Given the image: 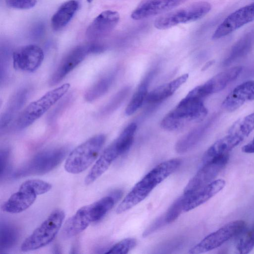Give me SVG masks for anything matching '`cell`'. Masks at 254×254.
Masks as SVG:
<instances>
[{
    "mask_svg": "<svg viewBox=\"0 0 254 254\" xmlns=\"http://www.w3.org/2000/svg\"><path fill=\"white\" fill-rule=\"evenodd\" d=\"M38 195L25 181L1 206L2 210L10 213H20L28 209L35 201Z\"/></svg>",
    "mask_w": 254,
    "mask_h": 254,
    "instance_id": "cell-15",
    "label": "cell"
},
{
    "mask_svg": "<svg viewBox=\"0 0 254 254\" xmlns=\"http://www.w3.org/2000/svg\"><path fill=\"white\" fill-rule=\"evenodd\" d=\"M115 77V72H111L99 78L86 91L84 99L92 102L104 95L110 89Z\"/></svg>",
    "mask_w": 254,
    "mask_h": 254,
    "instance_id": "cell-27",
    "label": "cell"
},
{
    "mask_svg": "<svg viewBox=\"0 0 254 254\" xmlns=\"http://www.w3.org/2000/svg\"><path fill=\"white\" fill-rule=\"evenodd\" d=\"M105 140L104 134H97L77 146L66 159L65 171L73 174L85 171L96 159Z\"/></svg>",
    "mask_w": 254,
    "mask_h": 254,
    "instance_id": "cell-3",
    "label": "cell"
},
{
    "mask_svg": "<svg viewBox=\"0 0 254 254\" xmlns=\"http://www.w3.org/2000/svg\"><path fill=\"white\" fill-rule=\"evenodd\" d=\"M90 54V45L78 46L72 49L60 63L51 77L50 84H58Z\"/></svg>",
    "mask_w": 254,
    "mask_h": 254,
    "instance_id": "cell-12",
    "label": "cell"
},
{
    "mask_svg": "<svg viewBox=\"0 0 254 254\" xmlns=\"http://www.w3.org/2000/svg\"><path fill=\"white\" fill-rule=\"evenodd\" d=\"M70 84L64 83L50 90L36 101L30 103L18 117L15 127L18 130L27 128L41 117L68 91Z\"/></svg>",
    "mask_w": 254,
    "mask_h": 254,
    "instance_id": "cell-5",
    "label": "cell"
},
{
    "mask_svg": "<svg viewBox=\"0 0 254 254\" xmlns=\"http://www.w3.org/2000/svg\"><path fill=\"white\" fill-rule=\"evenodd\" d=\"M44 59L43 50L35 45L22 47L15 51L12 55L14 68L28 72H33L38 69Z\"/></svg>",
    "mask_w": 254,
    "mask_h": 254,
    "instance_id": "cell-10",
    "label": "cell"
},
{
    "mask_svg": "<svg viewBox=\"0 0 254 254\" xmlns=\"http://www.w3.org/2000/svg\"><path fill=\"white\" fill-rule=\"evenodd\" d=\"M136 244L133 238H126L122 240L111 248L106 254H127Z\"/></svg>",
    "mask_w": 254,
    "mask_h": 254,
    "instance_id": "cell-34",
    "label": "cell"
},
{
    "mask_svg": "<svg viewBox=\"0 0 254 254\" xmlns=\"http://www.w3.org/2000/svg\"><path fill=\"white\" fill-rule=\"evenodd\" d=\"M242 70V67L237 66L222 71L201 85L206 96L223 90L230 82L235 80Z\"/></svg>",
    "mask_w": 254,
    "mask_h": 254,
    "instance_id": "cell-19",
    "label": "cell"
},
{
    "mask_svg": "<svg viewBox=\"0 0 254 254\" xmlns=\"http://www.w3.org/2000/svg\"><path fill=\"white\" fill-rule=\"evenodd\" d=\"M254 43V31L247 34L233 46L223 63L224 66L231 64L248 54Z\"/></svg>",
    "mask_w": 254,
    "mask_h": 254,
    "instance_id": "cell-26",
    "label": "cell"
},
{
    "mask_svg": "<svg viewBox=\"0 0 254 254\" xmlns=\"http://www.w3.org/2000/svg\"><path fill=\"white\" fill-rule=\"evenodd\" d=\"M93 222L89 205L80 208L64 223L62 234L64 238L69 239L80 234Z\"/></svg>",
    "mask_w": 254,
    "mask_h": 254,
    "instance_id": "cell-18",
    "label": "cell"
},
{
    "mask_svg": "<svg viewBox=\"0 0 254 254\" xmlns=\"http://www.w3.org/2000/svg\"><path fill=\"white\" fill-rule=\"evenodd\" d=\"M120 19V14L116 11L106 10L102 12L88 27L86 36L91 40H96L105 36L117 26Z\"/></svg>",
    "mask_w": 254,
    "mask_h": 254,
    "instance_id": "cell-14",
    "label": "cell"
},
{
    "mask_svg": "<svg viewBox=\"0 0 254 254\" xmlns=\"http://www.w3.org/2000/svg\"><path fill=\"white\" fill-rule=\"evenodd\" d=\"M254 130V112L236 121L225 137L235 147Z\"/></svg>",
    "mask_w": 254,
    "mask_h": 254,
    "instance_id": "cell-22",
    "label": "cell"
},
{
    "mask_svg": "<svg viewBox=\"0 0 254 254\" xmlns=\"http://www.w3.org/2000/svg\"><path fill=\"white\" fill-rule=\"evenodd\" d=\"M9 156V151L6 149H4L0 151V175H2L4 171L6 166L7 164V161Z\"/></svg>",
    "mask_w": 254,
    "mask_h": 254,
    "instance_id": "cell-37",
    "label": "cell"
},
{
    "mask_svg": "<svg viewBox=\"0 0 254 254\" xmlns=\"http://www.w3.org/2000/svg\"><path fill=\"white\" fill-rule=\"evenodd\" d=\"M120 154L113 142L103 151L85 178V184L89 185L93 183L109 168L112 162Z\"/></svg>",
    "mask_w": 254,
    "mask_h": 254,
    "instance_id": "cell-20",
    "label": "cell"
},
{
    "mask_svg": "<svg viewBox=\"0 0 254 254\" xmlns=\"http://www.w3.org/2000/svg\"><path fill=\"white\" fill-rule=\"evenodd\" d=\"M29 90L22 88L17 90L10 98L0 117V129L6 127L26 102Z\"/></svg>",
    "mask_w": 254,
    "mask_h": 254,
    "instance_id": "cell-21",
    "label": "cell"
},
{
    "mask_svg": "<svg viewBox=\"0 0 254 254\" xmlns=\"http://www.w3.org/2000/svg\"><path fill=\"white\" fill-rule=\"evenodd\" d=\"M188 196V194L184 193L172 203L164 215L166 223H172L178 218L183 211H184L185 205Z\"/></svg>",
    "mask_w": 254,
    "mask_h": 254,
    "instance_id": "cell-32",
    "label": "cell"
},
{
    "mask_svg": "<svg viewBox=\"0 0 254 254\" xmlns=\"http://www.w3.org/2000/svg\"><path fill=\"white\" fill-rule=\"evenodd\" d=\"M188 77V74H184L169 83L158 86L147 94L146 101L150 103H156L164 100L183 85Z\"/></svg>",
    "mask_w": 254,
    "mask_h": 254,
    "instance_id": "cell-23",
    "label": "cell"
},
{
    "mask_svg": "<svg viewBox=\"0 0 254 254\" xmlns=\"http://www.w3.org/2000/svg\"><path fill=\"white\" fill-rule=\"evenodd\" d=\"M6 3L10 7L19 9H30L36 4V0H5Z\"/></svg>",
    "mask_w": 254,
    "mask_h": 254,
    "instance_id": "cell-35",
    "label": "cell"
},
{
    "mask_svg": "<svg viewBox=\"0 0 254 254\" xmlns=\"http://www.w3.org/2000/svg\"><path fill=\"white\" fill-rule=\"evenodd\" d=\"M137 126L131 123L127 126L114 142L120 155L127 152L131 147Z\"/></svg>",
    "mask_w": 254,
    "mask_h": 254,
    "instance_id": "cell-31",
    "label": "cell"
},
{
    "mask_svg": "<svg viewBox=\"0 0 254 254\" xmlns=\"http://www.w3.org/2000/svg\"><path fill=\"white\" fill-rule=\"evenodd\" d=\"M246 223L242 220L233 221L212 232L190 250V254H201L215 249L231 239L241 235Z\"/></svg>",
    "mask_w": 254,
    "mask_h": 254,
    "instance_id": "cell-8",
    "label": "cell"
},
{
    "mask_svg": "<svg viewBox=\"0 0 254 254\" xmlns=\"http://www.w3.org/2000/svg\"><path fill=\"white\" fill-rule=\"evenodd\" d=\"M180 164V160L172 159L153 168L126 195L117 207V213H124L141 202L157 186L173 173Z\"/></svg>",
    "mask_w": 254,
    "mask_h": 254,
    "instance_id": "cell-1",
    "label": "cell"
},
{
    "mask_svg": "<svg viewBox=\"0 0 254 254\" xmlns=\"http://www.w3.org/2000/svg\"><path fill=\"white\" fill-rule=\"evenodd\" d=\"M225 186L224 180H215L196 190L190 193H187L189 196L185 205L184 212L193 209L206 202L220 191Z\"/></svg>",
    "mask_w": 254,
    "mask_h": 254,
    "instance_id": "cell-17",
    "label": "cell"
},
{
    "mask_svg": "<svg viewBox=\"0 0 254 254\" xmlns=\"http://www.w3.org/2000/svg\"><path fill=\"white\" fill-rule=\"evenodd\" d=\"M153 75V72H150L138 86L126 109L125 113L127 116H130L134 114L146 100L149 82Z\"/></svg>",
    "mask_w": 254,
    "mask_h": 254,
    "instance_id": "cell-28",
    "label": "cell"
},
{
    "mask_svg": "<svg viewBox=\"0 0 254 254\" xmlns=\"http://www.w3.org/2000/svg\"><path fill=\"white\" fill-rule=\"evenodd\" d=\"M117 199L111 194L89 204L93 222L101 220L113 208Z\"/></svg>",
    "mask_w": 254,
    "mask_h": 254,
    "instance_id": "cell-29",
    "label": "cell"
},
{
    "mask_svg": "<svg viewBox=\"0 0 254 254\" xmlns=\"http://www.w3.org/2000/svg\"><path fill=\"white\" fill-rule=\"evenodd\" d=\"M211 8V4L207 1L195 2L158 17L154 21V26L158 29L165 30L180 24L195 21L204 17Z\"/></svg>",
    "mask_w": 254,
    "mask_h": 254,
    "instance_id": "cell-6",
    "label": "cell"
},
{
    "mask_svg": "<svg viewBox=\"0 0 254 254\" xmlns=\"http://www.w3.org/2000/svg\"><path fill=\"white\" fill-rule=\"evenodd\" d=\"M67 148L59 147L37 154L24 167L14 174L16 177L44 174L56 167L65 158Z\"/></svg>",
    "mask_w": 254,
    "mask_h": 254,
    "instance_id": "cell-7",
    "label": "cell"
},
{
    "mask_svg": "<svg viewBox=\"0 0 254 254\" xmlns=\"http://www.w3.org/2000/svg\"><path fill=\"white\" fill-rule=\"evenodd\" d=\"M254 20V2H253L239 8L226 17L215 31L212 39L216 40L227 36Z\"/></svg>",
    "mask_w": 254,
    "mask_h": 254,
    "instance_id": "cell-11",
    "label": "cell"
},
{
    "mask_svg": "<svg viewBox=\"0 0 254 254\" xmlns=\"http://www.w3.org/2000/svg\"><path fill=\"white\" fill-rule=\"evenodd\" d=\"M214 60H211L207 62L204 66L202 67L201 70L204 71L208 69L209 67H210L214 63Z\"/></svg>",
    "mask_w": 254,
    "mask_h": 254,
    "instance_id": "cell-39",
    "label": "cell"
},
{
    "mask_svg": "<svg viewBox=\"0 0 254 254\" xmlns=\"http://www.w3.org/2000/svg\"><path fill=\"white\" fill-rule=\"evenodd\" d=\"M242 150L246 153H254V137L251 141L242 147Z\"/></svg>",
    "mask_w": 254,
    "mask_h": 254,
    "instance_id": "cell-38",
    "label": "cell"
},
{
    "mask_svg": "<svg viewBox=\"0 0 254 254\" xmlns=\"http://www.w3.org/2000/svg\"><path fill=\"white\" fill-rule=\"evenodd\" d=\"M254 100V81H245L236 87L225 98L222 105L229 112H233L246 102Z\"/></svg>",
    "mask_w": 254,
    "mask_h": 254,
    "instance_id": "cell-16",
    "label": "cell"
},
{
    "mask_svg": "<svg viewBox=\"0 0 254 254\" xmlns=\"http://www.w3.org/2000/svg\"><path fill=\"white\" fill-rule=\"evenodd\" d=\"M130 90L129 87H125L117 93L101 110L100 114L106 115L118 109L127 96Z\"/></svg>",
    "mask_w": 254,
    "mask_h": 254,
    "instance_id": "cell-33",
    "label": "cell"
},
{
    "mask_svg": "<svg viewBox=\"0 0 254 254\" xmlns=\"http://www.w3.org/2000/svg\"><path fill=\"white\" fill-rule=\"evenodd\" d=\"M210 121L196 127L182 136L175 145L176 152L183 154L192 149L202 137L210 125Z\"/></svg>",
    "mask_w": 254,
    "mask_h": 254,
    "instance_id": "cell-25",
    "label": "cell"
},
{
    "mask_svg": "<svg viewBox=\"0 0 254 254\" xmlns=\"http://www.w3.org/2000/svg\"><path fill=\"white\" fill-rule=\"evenodd\" d=\"M203 99L192 90L163 119L161 126L168 131L180 129L191 122L202 120L207 114Z\"/></svg>",
    "mask_w": 254,
    "mask_h": 254,
    "instance_id": "cell-2",
    "label": "cell"
},
{
    "mask_svg": "<svg viewBox=\"0 0 254 254\" xmlns=\"http://www.w3.org/2000/svg\"><path fill=\"white\" fill-rule=\"evenodd\" d=\"M248 233L251 239L254 243V226L252 228L248 230Z\"/></svg>",
    "mask_w": 254,
    "mask_h": 254,
    "instance_id": "cell-40",
    "label": "cell"
},
{
    "mask_svg": "<svg viewBox=\"0 0 254 254\" xmlns=\"http://www.w3.org/2000/svg\"><path fill=\"white\" fill-rule=\"evenodd\" d=\"M167 224L165 219V216H162L158 218L143 234L144 237H146L158 229L161 226Z\"/></svg>",
    "mask_w": 254,
    "mask_h": 254,
    "instance_id": "cell-36",
    "label": "cell"
},
{
    "mask_svg": "<svg viewBox=\"0 0 254 254\" xmlns=\"http://www.w3.org/2000/svg\"><path fill=\"white\" fill-rule=\"evenodd\" d=\"M187 0H143L132 11L131 18L139 20L170 11Z\"/></svg>",
    "mask_w": 254,
    "mask_h": 254,
    "instance_id": "cell-13",
    "label": "cell"
},
{
    "mask_svg": "<svg viewBox=\"0 0 254 254\" xmlns=\"http://www.w3.org/2000/svg\"><path fill=\"white\" fill-rule=\"evenodd\" d=\"M93 0H87V1L89 2H91Z\"/></svg>",
    "mask_w": 254,
    "mask_h": 254,
    "instance_id": "cell-41",
    "label": "cell"
},
{
    "mask_svg": "<svg viewBox=\"0 0 254 254\" xmlns=\"http://www.w3.org/2000/svg\"><path fill=\"white\" fill-rule=\"evenodd\" d=\"M65 217L61 209L54 210L22 243L21 250L27 252L36 250L49 245L59 232Z\"/></svg>",
    "mask_w": 254,
    "mask_h": 254,
    "instance_id": "cell-4",
    "label": "cell"
},
{
    "mask_svg": "<svg viewBox=\"0 0 254 254\" xmlns=\"http://www.w3.org/2000/svg\"><path fill=\"white\" fill-rule=\"evenodd\" d=\"M228 160L229 154H227L203 163L196 174L188 182L184 193H190L214 181Z\"/></svg>",
    "mask_w": 254,
    "mask_h": 254,
    "instance_id": "cell-9",
    "label": "cell"
},
{
    "mask_svg": "<svg viewBox=\"0 0 254 254\" xmlns=\"http://www.w3.org/2000/svg\"><path fill=\"white\" fill-rule=\"evenodd\" d=\"M79 3L74 0L63 3L51 18V25L55 31L64 28L71 20L78 9Z\"/></svg>",
    "mask_w": 254,
    "mask_h": 254,
    "instance_id": "cell-24",
    "label": "cell"
},
{
    "mask_svg": "<svg viewBox=\"0 0 254 254\" xmlns=\"http://www.w3.org/2000/svg\"><path fill=\"white\" fill-rule=\"evenodd\" d=\"M0 235V249L4 251L14 246L18 239L19 232L12 225L1 223Z\"/></svg>",
    "mask_w": 254,
    "mask_h": 254,
    "instance_id": "cell-30",
    "label": "cell"
}]
</instances>
